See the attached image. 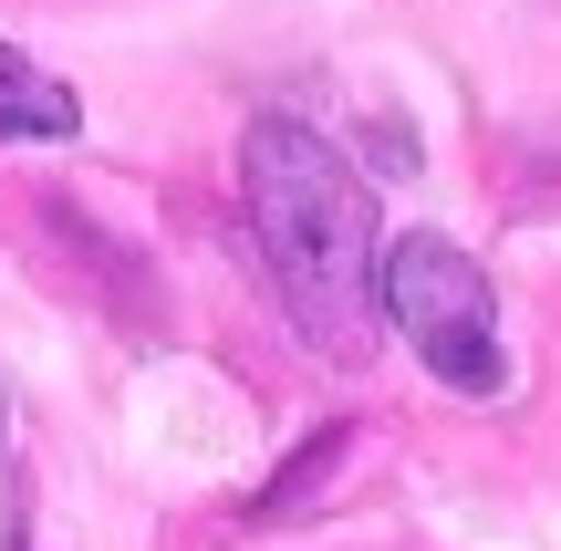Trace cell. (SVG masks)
Segmentation results:
<instances>
[{
  "label": "cell",
  "mask_w": 561,
  "mask_h": 551,
  "mask_svg": "<svg viewBox=\"0 0 561 551\" xmlns=\"http://www.w3.org/2000/svg\"><path fill=\"white\" fill-rule=\"evenodd\" d=\"M375 312L405 333V354H416L437 386H458V395H500L510 386L489 271L468 261L447 229H405V240L375 250Z\"/></svg>",
  "instance_id": "cell-2"
},
{
  "label": "cell",
  "mask_w": 561,
  "mask_h": 551,
  "mask_svg": "<svg viewBox=\"0 0 561 551\" xmlns=\"http://www.w3.org/2000/svg\"><path fill=\"white\" fill-rule=\"evenodd\" d=\"M240 219L261 240V271L280 312L301 323V344L364 354L375 333V198L364 177L291 115H261L240 136Z\"/></svg>",
  "instance_id": "cell-1"
},
{
  "label": "cell",
  "mask_w": 561,
  "mask_h": 551,
  "mask_svg": "<svg viewBox=\"0 0 561 551\" xmlns=\"http://www.w3.org/2000/svg\"><path fill=\"white\" fill-rule=\"evenodd\" d=\"M83 125L73 83H53L21 42H0V146H62Z\"/></svg>",
  "instance_id": "cell-3"
}]
</instances>
